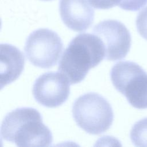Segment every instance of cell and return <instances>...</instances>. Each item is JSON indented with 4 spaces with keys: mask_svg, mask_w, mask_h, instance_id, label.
Instances as JSON below:
<instances>
[{
    "mask_svg": "<svg viewBox=\"0 0 147 147\" xmlns=\"http://www.w3.org/2000/svg\"><path fill=\"white\" fill-rule=\"evenodd\" d=\"M111 80L117 91L138 109H147V73L136 63L119 61L111 68Z\"/></svg>",
    "mask_w": 147,
    "mask_h": 147,
    "instance_id": "4",
    "label": "cell"
},
{
    "mask_svg": "<svg viewBox=\"0 0 147 147\" xmlns=\"http://www.w3.org/2000/svg\"><path fill=\"white\" fill-rule=\"evenodd\" d=\"M1 137L18 146H49L52 133L40 113L32 107L17 108L7 113L1 127Z\"/></svg>",
    "mask_w": 147,
    "mask_h": 147,
    "instance_id": "2",
    "label": "cell"
},
{
    "mask_svg": "<svg viewBox=\"0 0 147 147\" xmlns=\"http://www.w3.org/2000/svg\"><path fill=\"white\" fill-rule=\"evenodd\" d=\"M1 88L15 81L21 74L25 65L22 53L15 46L8 44L0 45Z\"/></svg>",
    "mask_w": 147,
    "mask_h": 147,
    "instance_id": "9",
    "label": "cell"
},
{
    "mask_svg": "<svg viewBox=\"0 0 147 147\" xmlns=\"http://www.w3.org/2000/svg\"><path fill=\"white\" fill-rule=\"evenodd\" d=\"M93 32L104 44L105 59L115 61L126 57L130 48L131 39L123 24L115 20H104L94 27Z\"/></svg>",
    "mask_w": 147,
    "mask_h": 147,
    "instance_id": "6",
    "label": "cell"
},
{
    "mask_svg": "<svg viewBox=\"0 0 147 147\" xmlns=\"http://www.w3.org/2000/svg\"><path fill=\"white\" fill-rule=\"evenodd\" d=\"M72 111L77 125L91 134L105 132L113 122L111 106L105 98L95 92L86 93L78 98Z\"/></svg>",
    "mask_w": 147,
    "mask_h": 147,
    "instance_id": "3",
    "label": "cell"
},
{
    "mask_svg": "<svg viewBox=\"0 0 147 147\" xmlns=\"http://www.w3.org/2000/svg\"><path fill=\"white\" fill-rule=\"evenodd\" d=\"M147 3V0H118L117 6L126 10L137 11Z\"/></svg>",
    "mask_w": 147,
    "mask_h": 147,
    "instance_id": "12",
    "label": "cell"
},
{
    "mask_svg": "<svg viewBox=\"0 0 147 147\" xmlns=\"http://www.w3.org/2000/svg\"><path fill=\"white\" fill-rule=\"evenodd\" d=\"M41 1H52V0H41Z\"/></svg>",
    "mask_w": 147,
    "mask_h": 147,
    "instance_id": "14",
    "label": "cell"
},
{
    "mask_svg": "<svg viewBox=\"0 0 147 147\" xmlns=\"http://www.w3.org/2000/svg\"><path fill=\"white\" fill-rule=\"evenodd\" d=\"M136 26L139 34L147 40V7L138 13L136 19Z\"/></svg>",
    "mask_w": 147,
    "mask_h": 147,
    "instance_id": "11",
    "label": "cell"
},
{
    "mask_svg": "<svg viewBox=\"0 0 147 147\" xmlns=\"http://www.w3.org/2000/svg\"><path fill=\"white\" fill-rule=\"evenodd\" d=\"M63 49V44L59 36L45 28L31 33L24 47L28 60L34 66L42 68H49L56 65Z\"/></svg>",
    "mask_w": 147,
    "mask_h": 147,
    "instance_id": "5",
    "label": "cell"
},
{
    "mask_svg": "<svg viewBox=\"0 0 147 147\" xmlns=\"http://www.w3.org/2000/svg\"><path fill=\"white\" fill-rule=\"evenodd\" d=\"M87 0H60L59 11L64 24L70 29L82 32L92 24L94 10Z\"/></svg>",
    "mask_w": 147,
    "mask_h": 147,
    "instance_id": "8",
    "label": "cell"
},
{
    "mask_svg": "<svg viewBox=\"0 0 147 147\" xmlns=\"http://www.w3.org/2000/svg\"><path fill=\"white\" fill-rule=\"evenodd\" d=\"M95 9H109L117 5L118 0H87Z\"/></svg>",
    "mask_w": 147,
    "mask_h": 147,
    "instance_id": "13",
    "label": "cell"
},
{
    "mask_svg": "<svg viewBox=\"0 0 147 147\" xmlns=\"http://www.w3.org/2000/svg\"><path fill=\"white\" fill-rule=\"evenodd\" d=\"M105 48L96 35L82 33L76 36L65 49L59 63L58 71L70 84L82 82L88 71L105 58Z\"/></svg>",
    "mask_w": 147,
    "mask_h": 147,
    "instance_id": "1",
    "label": "cell"
},
{
    "mask_svg": "<svg viewBox=\"0 0 147 147\" xmlns=\"http://www.w3.org/2000/svg\"><path fill=\"white\" fill-rule=\"evenodd\" d=\"M130 139L137 146H147V118L137 121L132 127Z\"/></svg>",
    "mask_w": 147,
    "mask_h": 147,
    "instance_id": "10",
    "label": "cell"
},
{
    "mask_svg": "<svg viewBox=\"0 0 147 147\" xmlns=\"http://www.w3.org/2000/svg\"><path fill=\"white\" fill-rule=\"evenodd\" d=\"M69 82L60 72H48L40 75L33 86L36 100L47 107L63 105L70 94Z\"/></svg>",
    "mask_w": 147,
    "mask_h": 147,
    "instance_id": "7",
    "label": "cell"
}]
</instances>
